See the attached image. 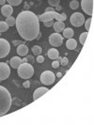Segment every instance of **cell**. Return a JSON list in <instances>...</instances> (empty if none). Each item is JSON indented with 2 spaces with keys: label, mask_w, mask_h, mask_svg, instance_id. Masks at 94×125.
I'll return each mask as SVG.
<instances>
[{
  "label": "cell",
  "mask_w": 94,
  "mask_h": 125,
  "mask_svg": "<svg viewBox=\"0 0 94 125\" xmlns=\"http://www.w3.org/2000/svg\"><path fill=\"white\" fill-rule=\"evenodd\" d=\"M16 28L19 35L27 42L37 40L40 34V21L32 11L24 10L16 18Z\"/></svg>",
  "instance_id": "obj_1"
},
{
  "label": "cell",
  "mask_w": 94,
  "mask_h": 125,
  "mask_svg": "<svg viewBox=\"0 0 94 125\" xmlns=\"http://www.w3.org/2000/svg\"><path fill=\"white\" fill-rule=\"evenodd\" d=\"M11 96L5 87L0 86V117L6 115L11 106Z\"/></svg>",
  "instance_id": "obj_2"
},
{
  "label": "cell",
  "mask_w": 94,
  "mask_h": 125,
  "mask_svg": "<svg viewBox=\"0 0 94 125\" xmlns=\"http://www.w3.org/2000/svg\"><path fill=\"white\" fill-rule=\"evenodd\" d=\"M18 75L23 79H29L34 74V69L30 63H22L18 68Z\"/></svg>",
  "instance_id": "obj_3"
},
{
  "label": "cell",
  "mask_w": 94,
  "mask_h": 125,
  "mask_svg": "<svg viewBox=\"0 0 94 125\" xmlns=\"http://www.w3.org/2000/svg\"><path fill=\"white\" fill-rule=\"evenodd\" d=\"M55 80H56V75L51 71H45L41 74V82L46 86L54 84Z\"/></svg>",
  "instance_id": "obj_4"
},
{
  "label": "cell",
  "mask_w": 94,
  "mask_h": 125,
  "mask_svg": "<svg viewBox=\"0 0 94 125\" xmlns=\"http://www.w3.org/2000/svg\"><path fill=\"white\" fill-rule=\"evenodd\" d=\"M70 22H71V25H73L75 27H79L82 25H84L85 16L81 12H75L71 16Z\"/></svg>",
  "instance_id": "obj_5"
},
{
  "label": "cell",
  "mask_w": 94,
  "mask_h": 125,
  "mask_svg": "<svg viewBox=\"0 0 94 125\" xmlns=\"http://www.w3.org/2000/svg\"><path fill=\"white\" fill-rule=\"evenodd\" d=\"M10 52V42L5 39H0V58L6 57Z\"/></svg>",
  "instance_id": "obj_6"
},
{
  "label": "cell",
  "mask_w": 94,
  "mask_h": 125,
  "mask_svg": "<svg viewBox=\"0 0 94 125\" xmlns=\"http://www.w3.org/2000/svg\"><path fill=\"white\" fill-rule=\"evenodd\" d=\"M49 42L52 46L58 47L63 43V37L59 33H53L49 36Z\"/></svg>",
  "instance_id": "obj_7"
},
{
  "label": "cell",
  "mask_w": 94,
  "mask_h": 125,
  "mask_svg": "<svg viewBox=\"0 0 94 125\" xmlns=\"http://www.w3.org/2000/svg\"><path fill=\"white\" fill-rule=\"evenodd\" d=\"M10 74V68L5 62H0V81L6 80Z\"/></svg>",
  "instance_id": "obj_8"
},
{
  "label": "cell",
  "mask_w": 94,
  "mask_h": 125,
  "mask_svg": "<svg viewBox=\"0 0 94 125\" xmlns=\"http://www.w3.org/2000/svg\"><path fill=\"white\" fill-rule=\"evenodd\" d=\"M81 7L83 10L88 15H93V0H82Z\"/></svg>",
  "instance_id": "obj_9"
},
{
  "label": "cell",
  "mask_w": 94,
  "mask_h": 125,
  "mask_svg": "<svg viewBox=\"0 0 94 125\" xmlns=\"http://www.w3.org/2000/svg\"><path fill=\"white\" fill-rule=\"evenodd\" d=\"M58 12H56V11H45L43 14L42 15H39V21L40 22H47V21H51V20H54L57 16Z\"/></svg>",
  "instance_id": "obj_10"
},
{
  "label": "cell",
  "mask_w": 94,
  "mask_h": 125,
  "mask_svg": "<svg viewBox=\"0 0 94 125\" xmlns=\"http://www.w3.org/2000/svg\"><path fill=\"white\" fill-rule=\"evenodd\" d=\"M49 91V89L47 88H37L35 91H34V93H33V100L36 101L38 100L40 97H42V95H44L45 93H47Z\"/></svg>",
  "instance_id": "obj_11"
},
{
  "label": "cell",
  "mask_w": 94,
  "mask_h": 125,
  "mask_svg": "<svg viewBox=\"0 0 94 125\" xmlns=\"http://www.w3.org/2000/svg\"><path fill=\"white\" fill-rule=\"evenodd\" d=\"M1 12L3 14V16L5 17H9V16H11V14L13 12V9L12 6L10 5H4V6L1 8Z\"/></svg>",
  "instance_id": "obj_12"
},
{
  "label": "cell",
  "mask_w": 94,
  "mask_h": 125,
  "mask_svg": "<svg viewBox=\"0 0 94 125\" xmlns=\"http://www.w3.org/2000/svg\"><path fill=\"white\" fill-rule=\"evenodd\" d=\"M17 54L20 56H25L28 54V47L24 43L18 45V47H17Z\"/></svg>",
  "instance_id": "obj_13"
},
{
  "label": "cell",
  "mask_w": 94,
  "mask_h": 125,
  "mask_svg": "<svg viewBox=\"0 0 94 125\" xmlns=\"http://www.w3.org/2000/svg\"><path fill=\"white\" fill-rule=\"evenodd\" d=\"M22 63H23L22 59L19 56H13L10 60V67H12L13 69H17Z\"/></svg>",
  "instance_id": "obj_14"
},
{
  "label": "cell",
  "mask_w": 94,
  "mask_h": 125,
  "mask_svg": "<svg viewBox=\"0 0 94 125\" xmlns=\"http://www.w3.org/2000/svg\"><path fill=\"white\" fill-rule=\"evenodd\" d=\"M54 30L56 32V33H59V32H62L65 28V24L62 21H56V23H54Z\"/></svg>",
  "instance_id": "obj_15"
},
{
  "label": "cell",
  "mask_w": 94,
  "mask_h": 125,
  "mask_svg": "<svg viewBox=\"0 0 94 125\" xmlns=\"http://www.w3.org/2000/svg\"><path fill=\"white\" fill-rule=\"evenodd\" d=\"M47 56L50 59H53L55 60L56 59L58 56H59V52L56 50V48H52V49H49L48 52H47Z\"/></svg>",
  "instance_id": "obj_16"
},
{
  "label": "cell",
  "mask_w": 94,
  "mask_h": 125,
  "mask_svg": "<svg viewBox=\"0 0 94 125\" xmlns=\"http://www.w3.org/2000/svg\"><path fill=\"white\" fill-rule=\"evenodd\" d=\"M66 46H67V48L69 49V50H73L76 48V46H77V42L75 41L74 39H69L67 42H66Z\"/></svg>",
  "instance_id": "obj_17"
},
{
  "label": "cell",
  "mask_w": 94,
  "mask_h": 125,
  "mask_svg": "<svg viewBox=\"0 0 94 125\" xmlns=\"http://www.w3.org/2000/svg\"><path fill=\"white\" fill-rule=\"evenodd\" d=\"M62 32H63V37L66 38V39H71V38L73 37V35H74V31L71 27L64 28V30Z\"/></svg>",
  "instance_id": "obj_18"
},
{
  "label": "cell",
  "mask_w": 94,
  "mask_h": 125,
  "mask_svg": "<svg viewBox=\"0 0 94 125\" xmlns=\"http://www.w3.org/2000/svg\"><path fill=\"white\" fill-rule=\"evenodd\" d=\"M42 52V47L39 46V45H34V46L32 47V53H33L35 56L41 55Z\"/></svg>",
  "instance_id": "obj_19"
},
{
  "label": "cell",
  "mask_w": 94,
  "mask_h": 125,
  "mask_svg": "<svg viewBox=\"0 0 94 125\" xmlns=\"http://www.w3.org/2000/svg\"><path fill=\"white\" fill-rule=\"evenodd\" d=\"M6 23L9 26H13V25H15L16 19L13 18L12 16H9V17H7V19H6Z\"/></svg>",
  "instance_id": "obj_20"
},
{
  "label": "cell",
  "mask_w": 94,
  "mask_h": 125,
  "mask_svg": "<svg viewBox=\"0 0 94 125\" xmlns=\"http://www.w3.org/2000/svg\"><path fill=\"white\" fill-rule=\"evenodd\" d=\"M88 31L84 32V33H82L81 35H80L79 41H80V43H81L82 45H84V44H85L86 41H87V38H88Z\"/></svg>",
  "instance_id": "obj_21"
},
{
  "label": "cell",
  "mask_w": 94,
  "mask_h": 125,
  "mask_svg": "<svg viewBox=\"0 0 94 125\" xmlns=\"http://www.w3.org/2000/svg\"><path fill=\"white\" fill-rule=\"evenodd\" d=\"M9 27H10V26L7 25L6 22H4V21H1V22H0V32H1V33H2V32L8 31Z\"/></svg>",
  "instance_id": "obj_22"
},
{
  "label": "cell",
  "mask_w": 94,
  "mask_h": 125,
  "mask_svg": "<svg viewBox=\"0 0 94 125\" xmlns=\"http://www.w3.org/2000/svg\"><path fill=\"white\" fill-rule=\"evenodd\" d=\"M79 7V2L77 0H72L70 3V8L72 10H77Z\"/></svg>",
  "instance_id": "obj_23"
},
{
  "label": "cell",
  "mask_w": 94,
  "mask_h": 125,
  "mask_svg": "<svg viewBox=\"0 0 94 125\" xmlns=\"http://www.w3.org/2000/svg\"><path fill=\"white\" fill-rule=\"evenodd\" d=\"M22 1L23 0H7V2L9 3V5H10V6H19L21 3H22Z\"/></svg>",
  "instance_id": "obj_24"
},
{
  "label": "cell",
  "mask_w": 94,
  "mask_h": 125,
  "mask_svg": "<svg viewBox=\"0 0 94 125\" xmlns=\"http://www.w3.org/2000/svg\"><path fill=\"white\" fill-rule=\"evenodd\" d=\"M56 21H62L64 22L66 19H67V15H66V13H61V14H57V16L56 17Z\"/></svg>",
  "instance_id": "obj_25"
},
{
  "label": "cell",
  "mask_w": 94,
  "mask_h": 125,
  "mask_svg": "<svg viewBox=\"0 0 94 125\" xmlns=\"http://www.w3.org/2000/svg\"><path fill=\"white\" fill-rule=\"evenodd\" d=\"M91 22H92V18H88L87 19L86 21H85V27H86V30L88 31L89 30V28H90V25H91Z\"/></svg>",
  "instance_id": "obj_26"
},
{
  "label": "cell",
  "mask_w": 94,
  "mask_h": 125,
  "mask_svg": "<svg viewBox=\"0 0 94 125\" xmlns=\"http://www.w3.org/2000/svg\"><path fill=\"white\" fill-rule=\"evenodd\" d=\"M59 2H60V0H48V3H49L50 7H53V8L59 5Z\"/></svg>",
  "instance_id": "obj_27"
},
{
  "label": "cell",
  "mask_w": 94,
  "mask_h": 125,
  "mask_svg": "<svg viewBox=\"0 0 94 125\" xmlns=\"http://www.w3.org/2000/svg\"><path fill=\"white\" fill-rule=\"evenodd\" d=\"M68 63H69V59L67 57H62V59L59 62V64L62 65V66H66V65H68Z\"/></svg>",
  "instance_id": "obj_28"
},
{
  "label": "cell",
  "mask_w": 94,
  "mask_h": 125,
  "mask_svg": "<svg viewBox=\"0 0 94 125\" xmlns=\"http://www.w3.org/2000/svg\"><path fill=\"white\" fill-rule=\"evenodd\" d=\"M43 25L45 27H51V26H53L54 25V21L53 20H51V21H47V22H44Z\"/></svg>",
  "instance_id": "obj_29"
},
{
  "label": "cell",
  "mask_w": 94,
  "mask_h": 125,
  "mask_svg": "<svg viewBox=\"0 0 94 125\" xmlns=\"http://www.w3.org/2000/svg\"><path fill=\"white\" fill-rule=\"evenodd\" d=\"M59 65H60V64H59V61H57L56 59H55V61H53V62H52V67H53V68H55V69L58 68V67H59Z\"/></svg>",
  "instance_id": "obj_30"
},
{
  "label": "cell",
  "mask_w": 94,
  "mask_h": 125,
  "mask_svg": "<svg viewBox=\"0 0 94 125\" xmlns=\"http://www.w3.org/2000/svg\"><path fill=\"white\" fill-rule=\"evenodd\" d=\"M36 61H37L38 63H43L44 57L42 56H41V55H39V56H37V59H36Z\"/></svg>",
  "instance_id": "obj_31"
},
{
  "label": "cell",
  "mask_w": 94,
  "mask_h": 125,
  "mask_svg": "<svg viewBox=\"0 0 94 125\" xmlns=\"http://www.w3.org/2000/svg\"><path fill=\"white\" fill-rule=\"evenodd\" d=\"M23 87L25 88H30V82L29 81H25L23 83Z\"/></svg>",
  "instance_id": "obj_32"
},
{
  "label": "cell",
  "mask_w": 94,
  "mask_h": 125,
  "mask_svg": "<svg viewBox=\"0 0 94 125\" xmlns=\"http://www.w3.org/2000/svg\"><path fill=\"white\" fill-rule=\"evenodd\" d=\"M26 58H27V62H29V63H33V62H35V60H34V57L32 56H26Z\"/></svg>",
  "instance_id": "obj_33"
},
{
  "label": "cell",
  "mask_w": 94,
  "mask_h": 125,
  "mask_svg": "<svg viewBox=\"0 0 94 125\" xmlns=\"http://www.w3.org/2000/svg\"><path fill=\"white\" fill-rule=\"evenodd\" d=\"M45 11H55V9L53 7H49V8H46Z\"/></svg>",
  "instance_id": "obj_34"
},
{
  "label": "cell",
  "mask_w": 94,
  "mask_h": 125,
  "mask_svg": "<svg viewBox=\"0 0 94 125\" xmlns=\"http://www.w3.org/2000/svg\"><path fill=\"white\" fill-rule=\"evenodd\" d=\"M56 10L57 11H58V10H62V7L60 6V5H57V6L56 7Z\"/></svg>",
  "instance_id": "obj_35"
},
{
  "label": "cell",
  "mask_w": 94,
  "mask_h": 125,
  "mask_svg": "<svg viewBox=\"0 0 94 125\" xmlns=\"http://www.w3.org/2000/svg\"><path fill=\"white\" fill-rule=\"evenodd\" d=\"M0 5H6V0H0Z\"/></svg>",
  "instance_id": "obj_36"
},
{
  "label": "cell",
  "mask_w": 94,
  "mask_h": 125,
  "mask_svg": "<svg viewBox=\"0 0 94 125\" xmlns=\"http://www.w3.org/2000/svg\"><path fill=\"white\" fill-rule=\"evenodd\" d=\"M24 9H25V10H27L29 9V5H28V4H25V7H24Z\"/></svg>",
  "instance_id": "obj_37"
},
{
  "label": "cell",
  "mask_w": 94,
  "mask_h": 125,
  "mask_svg": "<svg viewBox=\"0 0 94 125\" xmlns=\"http://www.w3.org/2000/svg\"><path fill=\"white\" fill-rule=\"evenodd\" d=\"M22 62H23V63H26V62H27V58H26V56H25V57L22 59Z\"/></svg>",
  "instance_id": "obj_38"
},
{
  "label": "cell",
  "mask_w": 94,
  "mask_h": 125,
  "mask_svg": "<svg viewBox=\"0 0 94 125\" xmlns=\"http://www.w3.org/2000/svg\"><path fill=\"white\" fill-rule=\"evenodd\" d=\"M13 43L15 44V45H20V44H22V42H17V41H15V42H13Z\"/></svg>",
  "instance_id": "obj_39"
},
{
  "label": "cell",
  "mask_w": 94,
  "mask_h": 125,
  "mask_svg": "<svg viewBox=\"0 0 94 125\" xmlns=\"http://www.w3.org/2000/svg\"><path fill=\"white\" fill-rule=\"evenodd\" d=\"M61 76H62L61 73H56V77H58V78H61Z\"/></svg>",
  "instance_id": "obj_40"
},
{
  "label": "cell",
  "mask_w": 94,
  "mask_h": 125,
  "mask_svg": "<svg viewBox=\"0 0 94 125\" xmlns=\"http://www.w3.org/2000/svg\"><path fill=\"white\" fill-rule=\"evenodd\" d=\"M61 59H62V57H61V56H58V57L56 58V60H57V61H59V62L61 61Z\"/></svg>",
  "instance_id": "obj_41"
},
{
  "label": "cell",
  "mask_w": 94,
  "mask_h": 125,
  "mask_svg": "<svg viewBox=\"0 0 94 125\" xmlns=\"http://www.w3.org/2000/svg\"><path fill=\"white\" fill-rule=\"evenodd\" d=\"M0 35H1V32H0Z\"/></svg>",
  "instance_id": "obj_42"
},
{
  "label": "cell",
  "mask_w": 94,
  "mask_h": 125,
  "mask_svg": "<svg viewBox=\"0 0 94 125\" xmlns=\"http://www.w3.org/2000/svg\"><path fill=\"white\" fill-rule=\"evenodd\" d=\"M0 10H1V9H0Z\"/></svg>",
  "instance_id": "obj_43"
}]
</instances>
